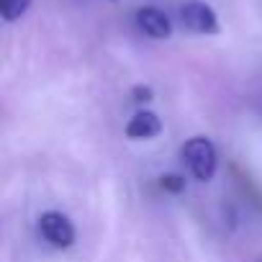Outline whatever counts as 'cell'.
I'll use <instances>...</instances> for the list:
<instances>
[{
	"instance_id": "6da1fadb",
	"label": "cell",
	"mask_w": 262,
	"mask_h": 262,
	"mask_svg": "<svg viewBox=\"0 0 262 262\" xmlns=\"http://www.w3.org/2000/svg\"><path fill=\"white\" fill-rule=\"evenodd\" d=\"M183 160L190 170V175L198 183H208L216 175L219 167V157H216V147L211 139L206 137H193L183 144Z\"/></svg>"
},
{
	"instance_id": "7a4b0ae2",
	"label": "cell",
	"mask_w": 262,
	"mask_h": 262,
	"mask_svg": "<svg viewBox=\"0 0 262 262\" xmlns=\"http://www.w3.org/2000/svg\"><path fill=\"white\" fill-rule=\"evenodd\" d=\"M180 18L185 24V29H190L193 34H203V36H213L221 31L219 26V16L216 11L203 3V0H188L180 8Z\"/></svg>"
},
{
	"instance_id": "ba28073f",
	"label": "cell",
	"mask_w": 262,
	"mask_h": 262,
	"mask_svg": "<svg viewBox=\"0 0 262 262\" xmlns=\"http://www.w3.org/2000/svg\"><path fill=\"white\" fill-rule=\"evenodd\" d=\"M131 98H134L137 103H149L155 98V90L149 85H134L131 88Z\"/></svg>"
},
{
	"instance_id": "8992f818",
	"label": "cell",
	"mask_w": 262,
	"mask_h": 262,
	"mask_svg": "<svg viewBox=\"0 0 262 262\" xmlns=\"http://www.w3.org/2000/svg\"><path fill=\"white\" fill-rule=\"evenodd\" d=\"M31 6V0H0V16H3L6 24L18 21Z\"/></svg>"
},
{
	"instance_id": "52a82bcc",
	"label": "cell",
	"mask_w": 262,
	"mask_h": 262,
	"mask_svg": "<svg viewBox=\"0 0 262 262\" xmlns=\"http://www.w3.org/2000/svg\"><path fill=\"white\" fill-rule=\"evenodd\" d=\"M160 188H162L165 193L178 195V193L185 190V178H180V175H162V178H160Z\"/></svg>"
},
{
	"instance_id": "277c9868",
	"label": "cell",
	"mask_w": 262,
	"mask_h": 262,
	"mask_svg": "<svg viewBox=\"0 0 262 262\" xmlns=\"http://www.w3.org/2000/svg\"><path fill=\"white\" fill-rule=\"evenodd\" d=\"M137 26L142 34H147L149 39H170L172 36V24L170 18L160 11V8H139L137 11Z\"/></svg>"
},
{
	"instance_id": "9c48e42d",
	"label": "cell",
	"mask_w": 262,
	"mask_h": 262,
	"mask_svg": "<svg viewBox=\"0 0 262 262\" xmlns=\"http://www.w3.org/2000/svg\"><path fill=\"white\" fill-rule=\"evenodd\" d=\"M113 3H116V0H113Z\"/></svg>"
},
{
	"instance_id": "3957f363",
	"label": "cell",
	"mask_w": 262,
	"mask_h": 262,
	"mask_svg": "<svg viewBox=\"0 0 262 262\" xmlns=\"http://www.w3.org/2000/svg\"><path fill=\"white\" fill-rule=\"evenodd\" d=\"M39 231L44 242H49L54 249H67L75 244V226L72 221L59 211H47L39 216Z\"/></svg>"
},
{
	"instance_id": "5b68a950",
	"label": "cell",
	"mask_w": 262,
	"mask_h": 262,
	"mask_svg": "<svg viewBox=\"0 0 262 262\" xmlns=\"http://www.w3.org/2000/svg\"><path fill=\"white\" fill-rule=\"evenodd\" d=\"M160 134H162V121L152 111H139L126 123V137L134 142H147V139H155Z\"/></svg>"
}]
</instances>
